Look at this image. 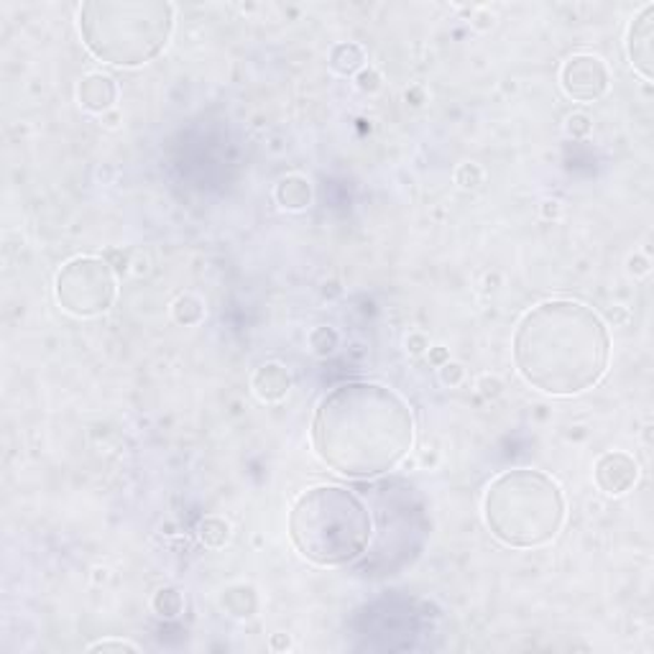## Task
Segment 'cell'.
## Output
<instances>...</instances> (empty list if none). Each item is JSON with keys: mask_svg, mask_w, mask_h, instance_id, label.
Segmentation results:
<instances>
[{"mask_svg": "<svg viewBox=\"0 0 654 654\" xmlns=\"http://www.w3.org/2000/svg\"><path fill=\"white\" fill-rule=\"evenodd\" d=\"M77 98H80V106L85 110H90V113H102V110H108L118 98L116 80L100 72L87 74V77L80 82Z\"/></svg>", "mask_w": 654, "mask_h": 654, "instance_id": "10", "label": "cell"}, {"mask_svg": "<svg viewBox=\"0 0 654 654\" xmlns=\"http://www.w3.org/2000/svg\"><path fill=\"white\" fill-rule=\"evenodd\" d=\"M174 28V9L161 0H90L80 9V34L95 59L141 66L159 57Z\"/></svg>", "mask_w": 654, "mask_h": 654, "instance_id": "5", "label": "cell"}, {"mask_svg": "<svg viewBox=\"0 0 654 654\" xmlns=\"http://www.w3.org/2000/svg\"><path fill=\"white\" fill-rule=\"evenodd\" d=\"M154 608L159 611V616H177L182 608V598L177 591H159L154 598Z\"/></svg>", "mask_w": 654, "mask_h": 654, "instance_id": "14", "label": "cell"}, {"mask_svg": "<svg viewBox=\"0 0 654 654\" xmlns=\"http://www.w3.org/2000/svg\"><path fill=\"white\" fill-rule=\"evenodd\" d=\"M57 302L74 317H95L116 300V277L100 258L77 256L62 266L55 281Z\"/></svg>", "mask_w": 654, "mask_h": 654, "instance_id": "6", "label": "cell"}, {"mask_svg": "<svg viewBox=\"0 0 654 654\" xmlns=\"http://www.w3.org/2000/svg\"><path fill=\"white\" fill-rule=\"evenodd\" d=\"M277 199L281 207H287V210H302V207H307L312 199L310 182L302 180V177H287V180L279 182Z\"/></svg>", "mask_w": 654, "mask_h": 654, "instance_id": "12", "label": "cell"}, {"mask_svg": "<svg viewBox=\"0 0 654 654\" xmlns=\"http://www.w3.org/2000/svg\"><path fill=\"white\" fill-rule=\"evenodd\" d=\"M412 443V409L384 384H340L325 393L312 420L317 458L348 479H376L393 471Z\"/></svg>", "mask_w": 654, "mask_h": 654, "instance_id": "1", "label": "cell"}, {"mask_svg": "<svg viewBox=\"0 0 654 654\" xmlns=\"http://www.w3.org/2000/svg\"><path fill=\"white\" fill-rule=\"evenodd\" d=\"M359 85H361V90H376L378 87V77L374 72H363L361 77H359Z\"/></svg>", "mask_w": 654, "mask_h": 654, "instance_id": "16", "label": "cell"}, {"mask_svg": "<svg viewBox=\"0 0 654 654\" xmlns=\"http://www.w3.org/2000/svg\"><path fill=\"white\" fill-rule=\"evenodd\" d=\"M366 57H363V49L359 44H338L330 55V66L340 74H353L359 72Z\"/></svg>", "mask_w": 654, "mask_h": 654, "instance_id": "13", "label": "cell"}, {"mask_svg": "<svg viewBox=\"0 0 654 654\" xmlns=\"http://www.w3.org/2000/svg\"><path fill=\"white\" fill-rule=\"evenodd\" d=\"M90 650H93V652H98V650H133V652H136L138 646H136V644H131V642H118V639H102V642L93 644Z\"/></svg>", "mask_w": 654, "mask_h": 654, "instance_id": "15", "label": "cell"}, {"mask_svg": "<svg viewBox=\"0 0 654 654\" xmlns=\"http://www.w3.org/2000/svg\"><path fill=\"white\" fill-rule=\"evenodd\" d=\"M652 39H654V5H644L642 13L629 26L627 51L629 62L634 70L642 74L644 82L652 80Z\"/></svg>", "mask_w": 654, "mask_h": 654, "instance_id": "8", "label": "cell"}, {"mask_svg": "<svg viewBox=\"0 0 654 654\" xmlns=\"http://www.w3.org/2000/svg\"><path fill=\"white\" fill-rule=\"evenodd\" d=\"M483 519L501 545L517 549L547 545L565 522L562 491L549 475L532 468L507 471L488 483Z\"/></svg>", "mask_w": 654, "mask_h": 654, "instance_id": "4", "label": "cell"}, {"mask_svg": "<svg viewBox=\"0 0 654 654\" xmlns=\"http://www.w3.org/2000/svg\"><path fill=\"white\" fill-rule=\"evenodd\" d=\"M289 374L284 366H279V363H266V366H262L256 371L254 376V389L262 399L266 401H274V399H281L284 393L289 391Z\"/></svg>", "mask_w": 654, "mask_h": 654, "instance_id": "11", "label": "cell"}, {"mask_svg": "<svg viewBox=\"0 0 654 654\" xmlns=\"http://www.w3.org/2000/svg\"><path fill=\"white\" fill-rule=\"evenodd\" d=\"M371 534V511L343 486H312L289 511V537L296 553L319 568H343L359 560Z\"/></svg>", "mask_w": 654, "mask_h": 654, "instance_id": "3", "label": "cell"}, {"mask_svg": "<svg viewBox=\"0 0 654 654\" xmlns=\"http://www.w3.org/2000/svg\"><path fill=\"white\" fill-rule=\"evenodd\" d=\"M596 483L604 494H627L637 483V463L623 452H606L596 463Z\"/></svg>", "mask_w": 654, "mask_h": 654, "instance_id": "9", "label": "cell"}, {"mask_svg": "<svg viewBox=\"0 0 654 654\" xmlns=\"http://www.w3.org/2000/svg\"><path fill=\"white\" fill-rule=\"evenodd\" d=\"M611 338L596 312L572 300H549L519 319L514 363L526 384L549 397H576L608 368Z\"/></svg>", "mask_w": 654, "mask_h": 654, "instance_id": "2", "label": "cell"}, {"mask_svg": "<svg viewBox=\"0 0 654 654\" xmlns=\"http://www.w3.org/2000/svg\"><path fill=\"white\" fill-rule=\"evenodd\" d=\"M560 85L572 100H598L608 90V70L604 59L593 55H572L560 70Z\"/></svg>", "mask_w": 654, "mask_h": 654, "instance_id": "7", "label": "cell"}]
</instances>
